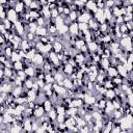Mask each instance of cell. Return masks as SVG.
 <instances>
[{
  "mask_svg": "<svg viewBox=\"0 0 133 133\" xmlns=\"http://www.w3.org/2000/svg\"><path fill=\"white\" fill-rule=\"evenodd\" d=\"M45 113H46V112H45V109H44L43 105L39 104V103H35V105H34V107H33V117H34V118H39V117H42Z\"/></svg>",
  "mask_w": 133,
  "mask_h": 133,
  "instance_id": "6da1fadb",
  "label": "cell"
},
{
  "mask_svg": "<svg viewBox=\"0 0 133 133\" xmlns=\"http://www.w3.org/2000/svg\"><path fill=\"white\" fill-rule=\"evenodd\" d=\"M52 88H53V90H54L59 97H61V98L66 97V88H65L64 86L58 85L56 82H54V83L52 84Z\"/></svg>",
  "mask_w": 133,
  "mask_h": 133,
  "instance_id": "7a4b0ae2",
  "label": "cell"
},
{
  "mask_svg": "<svg viewBox=\"0 0 133 133\" xmlns=\"http://www.w3.org/2000/svg\"><path fill=\"white\" fill-rule=\"evenodd\" d=\"M45 61V57H44V54L39 53V52H36L33 56V58L31 59V63L33 66L35 65H42Z\"/></svg>",
  "mask_w": 133,
  "mask_h": 133,
  "instance_id": "3957f363",
  "label": "cell"
},
{
  "mask_svg": "<svg viewBox=\"0 0 133 133\" xmlns=\"http://www.w3.org/2000/svg\"><path fill=\"white\" fill-rule=\"evenodd\" d=\"M14 29L16 30V32L19 35H21L22 37H24V35H25V29H24V26H23L22 22H20L19 20H17L14 23Z\"/></svg>",
  "mask_w": 133,
  "mask_h": 133,
  "instance_id": "277c9868",
  "label": "cell"
},
{
  "mask_svg": "<svg viewBox=\"0 0 133 133\" xmlns=\"http://www.w3.org/2000/svg\"><path fill=\"white\" fill-rule=\"evenodd\" d=\"M48 58L50 59V61L52 62V64H53L54 66H57V68H58V65L60 64V60L58 59L57 54H56L53 50H51V51L48 53Z\"/></svg>",
  "mask_w": 133,
  "mask_h": 133,
  "instance_id": "5b68a950",
  "label": "cell"
},
{
  "mask_svg": "<svg viewBox=\"0 0 133 133\" xmlns=\"http://www.w3.org/2000/svg\"><path fill=\"white\" fill-rule=\"evenodd\" d=\"M6 19L11 21L12 23H15L18 20V14L15 11L14 8H9V9L6 10Z\"/></svg>",
  "mask_w": 133,
  "mask_h": 133,
  "instance_id": "8992f818",
  "label": "cell"
},
{
  "mask_svg": "<svg viewBox=\"0 0 133 133\" xmlns=\"http://www.w3.org/2000/svg\"><path fill=\"white\" fill-rule=\"evenodd\" d=\"M34 34L37 36V37H41V36H47L48 35V29L46 26H37Z\"/></svg>",
  "mask_w": 133,
  "mask_h": 133,
  "instance_id": "52a82bcc",
  "label": "cell"
},
{
  "mask_svg": "<svg viewBox=\"0 0 133 133\" xmlns=\"http://www.w3.org/2000/svg\"><path fill=\"white\" fill-rule=\"evenodd\" d=\"M23 71L25 72V74H26V76H27L28 78H32V79L34 78V76H35V70H34V66H33L32 64L25 66V68L23 69Z\"/></svg>",
  "mask_w": 133,
  "mask_h": 133,
  "instance_id": "ba28073f",
  "label": "cell"
},
{
  "mask_svg": "<svg viewBox=\"0 0 133 133\" xmlns=\"http://www.w3.org/2000/svg\"><path fill=\"white\" fill-rule=\"evenodd\" d=\"M25 8H26V6H25V4H24V2H23L22 0L17 1V2L15 3L14 9H15V11H16L17 14H21V12H23V11L25 10Z\"/></svg>",
  "mask_w": 133,
  "mask_h": 133,
  "instance_id": "9c48e42d",
  "label": "cell"
},
{
  "mask_svg": "<svg viewBox=\"0 0 133 133\" xmlns=\"http://www.w3.org/2000/svg\"><path fill=\"white\" fill-rule=\"evenodd\" d=\"M69 32L72 35H77L79 32V28H78V22H72L69 25Z\"/></svg>",
  "mask_w": 133,
  "mask_h": 133,
  "instance_id": "30bf717a",
  "label": "cell"
},
{
  "mask_svg": "<svg viewBox=\"0 0 133 133\" xmlns=\"http://www.w3.org/2000/svg\"><path fill=\"white\" fill-rule=\"evenodd\" d=\"M90 18H92V15H91L90 12L86 11V12H83V14H81V15L78 16L77 22H84V23H87V21H88Z\"/></svg>",
  "mask_w": 133,
  "mask_h": 133,
  "instance_id": "8fae6325",
  "label": "cell"
},
{
  "mask_svg": "<svg viewBox=\"0 0 133 133\" xmlns=\"http://www.w3.org/2000/svg\"><path fill=\"white\" fill-rule=\"evenodd\" d=\"M64 125L66 126V128H68V130L69 131H71V129L74 127V126H76V121H75V118L73 117V116H68V117H65V119H64Z\"/></svg>",
  "mask_w": 133,
  "mask_h": 133,
  "instance_id": "7c38bea8",
  "label": "cell"
},
{
  "mask_svg": "<svg viewBox=\"0 0 133 133\" xmlns=\"http://www.w3.org/2000/svg\"><path fill=\"white\" fill-rule=\"evenodd\" d=\"M106 75H108V77H110V78H113V77L118 76V73H117L116 68H115L114 65L108 66L107 70H106Z\"/></svg>",
  "mask_w": 133,
  "mask_h": 133,
  "instance_id": "4fadbf2b",
  "label": "cell"
},
{
  "mask_svg": "<svg viewBox=\"0 0 133 133\" xmlns=\"http://www.w3.org/2000/svg\"><path fill=\"white\" fill-rule=\"evenodd\" d=\"M31 126H32V118H30V117L25 118L24 122H23V130L27 131V132H30V131H32Z\"/></svg>",
  "mask_w": 133,
  "mask_h": 133,
  "instance_id": "5bb4252c",
  "label": "cell"
},
{
  "mask_svg": "<svg viewBox=\"0 0 133 133\" xmlns=\"http://www.w3.org/2000/svg\"><path fill=\"white\" fill-rule=\"evenodd\" d=\"M52 47H53V51H54L55 53H59V52H61L62 49H63V44H62L59 39H56V41L52 44Z\"/></svg>",
  "mask_w": 133,
  "mask_h": 133,
  "instance_id": "9a60e30c",
  "label": "cell"
},
{
  "mask_svg": "<svg viewBox=\"0 0 133 133\" xmlns=\"http://www.w3.org/2000/svg\"><path fill=\"white\" fill-rule=\"evenodd\" d=\"M84 101L83 99H79V98H72V101H71V104H70V107H76V108H79L83 105Z\"/></svg>",
  "mask_w": 133,
  "mask_h": 133,
  "instance_id": "2e32d148",
  "label": "cell"
},
{
  "mask_svg": "<svg viewBox=\"0 0 133 133\" xmlns=\"http://www.w3.org/2000/svg\"><path fill=\"white\" fill-rule=\"evenodd\" d=\"M115 68H116L117 73H118L119 76H122L123 78H126V77H127V75H128V71L124 68V65H123L122 63H117V64L115 65Z\"/></svg>",
  "mask_w": 133,
  "mask_h": 133,
  "instance_id": "e0dca14e",
  "label": "cell"
},
{
  "mask_svg": "<svg viewBox=\"0 0 133 133\" xmlns=\"http://www.w3.org/2000/svg\"><path fill=\"white\" fill-rule=\"evenodd\" d=\"M42 105H43V107H44L46 113L49 112V111L54 107V105H53V103H52V101H51L50 99H46V100L42 103Z\"/></svg>",
  "mask_w": 133,
  "mask_h": 133,
  "instance_id": "ac0fdd59",
  "label": "cell"
},
{
  "mask_svg": "<svg viewBox=\"0 0 133 133\" xmlns=\"http://www.w3.org/2000/svg\"><path fill=\"white\" fill-rule=\"evenodd\" d=\"M86 45H87L88 51H89L90 53H94V52H96V51H97V49H98V47H99V45H98V43H97L96 41H91V42L87 43Z\"/></svg>",
  "mask_w": 133,
  "mask_h": 133,
  "instance_id": "d6986e66",
  "label": "cell"
},
{
  "mask_svg": "<svg viewBox=\"0 0 133 133\" xmlns=\"http://www.w3.org/2000/svg\"><path fill=\"white\" fill-rule=\"evenodd\" d=\"M56 116H57V112L54 109V107L49 112H47V117H48L49 122H55L56 121Z\"/></svg>",
  "mask_w": 133,
  "mask_h": 133,
  "instance_id": "ffe728a7",
  "label": "cell"
},
{
  "mask_svg": "<svg viewBox=\"0 0 133 133\" xmlns=\"http://www.w3.org/2000/svg\"><path fill=\"white\" fill-rule=\"evenodd\" d=\"M22 91H23L22 86H14L11 89V95L14 96V98H17V97L22 95Z\"/></svg>",
  "mask_w": 133,
  "mask_h": 133,
  "instance_id": "44dd1931",
  "label": "cell"
},
{
  "mask_svg": "<svg viewBox=\"0 0 133 133\" xmlns=\"http://www.w3.org/2000/svg\"><path fill=\"white\" fill-rule=\"evenodd\" d=\"M33 80L32 78H26L23 82V88H26V89H31L32 88V85H33Z\"/></svg>",
  "mask_w": 133,
  "mask_h": 133,
  "instance_id": "7402d4cb",
  "label": "cell"
},
{
  "mask_svg": "<svg viewBox=\"0 0 133 133\" xmlns=\"http://www.w3.org/2000/svg\"><path fill=\"white\" fill-rule=\"evenodd\" d=\"M103 12H104V17H105L106 21H110V20L113 19V16H112V14H111L110 8H108V7H104V8H103Z\"/></svg>",
  "mask_w": 133,
  "mask_h": 133,
  "instance_id": "603a6c76",
  "label": "cell"
},
{
  "mask_svg": "<svg viewBox=\"0 0 133 133\" xmlns=\"http://www.w3.org/2000/svg\"><path fill=\"white\" fill-rule=\"evenodd\" d=\"M56 28H57V31H58L59 35H65V33L69 32V26L65 25V24H63L59 27H56Z\"/></svg>",
  "mask_w": 133,
  "mask_h": 133,
  "instance_id": "cb8c5ba5",
  "label": "cell"
},
{
  "mask_svg": "<svg viewBox=\"0 0 133 133\" xmlns=\"http://www.w3.org/2000/svg\"><path fill=\"white\" fill-rule=\"evenodd\" d=\"M2 24L4 25V27H5V29L6 30H11L12 28H14V23L11 22V21H9L8 19H4L3 21H2Z\"/></svg>",
  "mask_w": 133,
  "mask_h": 133,
  "instance_id": "d4e9b609",
  "label": "cell"
},
{
  "mask_svg": "<svg viewBox=\"0 0 133 133\" xmlns=\"http://www.w3.org/2000/svg\"><path fill=\"white\" fill-rule=\"evenodd\" d=\"M63 86L66 88V89H69V88H74V85H73V82H72V80L68 77V78H63Z\"/></svg>",
  "mask_w": 133,
  "mask_h": 133,
  "instance_id": "484cf974",
  "label": "cell"
},
{
  "mask_svg": "<svg viewBox=\"0 0 133 133\" xmlns=\"http://www.w3.org/2000/svg\"><path fill=\"white\" fill-rule=\"evenodd\" d=\"M12 69H14V70H16V71L23 70V69H24V64H23L22 60H19V61H15V62H12Z\"/></svg>",
  "mask_w": 133,
  "mask_h": 133,
  "instance_id": "4316f807",
  "label": "cell"
},
{
  "mask_svg": "<svg viewBox=\"0 0 133 133\" xmlns=\"http://www.w3.org/2000/svg\"><path fill=\"white\" fill-rule=\"evenodd\" d=\"M104 96H105L106 99L112 100V99H114V97H115V92H114L113 88H110V89H107V90H106V92H105Z\"/></svg>",
  "mask_w": 133,
  "mask_h": 133,
  "instance_id": "83f0119b",
  "label": "cell"
},
{
  "mask_svg": "<svg viewBox=\"0 0 133 133\" xmlns=\"http://www.w3.org/2000/svg\"><path fill=\"white\" fill-rule=\"evenodd\" d=\"M86 43H85V41L83 39V38H77L76 41H75V44H74V47L77 49V50H79L83 45H85Z\"/></svg>",
  "mask_w": 133,
  "mask_h": 133,
  "instance_id": "f1b7e54d",
  "label": "cell"
},
{
  "mask_svg": "<svg viewBox=\"0 0 133 133\" xmlns=\"http://www.w3.org/2000/svg\"><path fill=\"white\" fill-rule=\"evenodd\" d=\"M53 77H54V80H55V82H58V81H62L63 80V78H64V75H63V73L62 72H59V71H57L54 75H53Z\"/></svg>",
  "mask_w": 133,
  "mask_h": 133,
  "instance_id": "f546056e",
  "label": "cell"
},
{
  "mask_svg": "<svg viewBox=\"0 0 133 133\" xmlns=\"http://www.w3.org/2000/svg\"><path fill=\"white\" fill-rule=\"evenodd\" d=\"M14 101L17 103V104H26L27 103V98L25 96H19L17 98L14 99Z\"/></svg>",
  "mask_w": 133,
  "mask_h": 133,
  "instance_id": "4dcf8cb0",
  "label": "cell"
},
{
  "mask_svg": "<svg viewBox=\"0 0 133 133\" xmlns=\"http://www.w3.org/2000/svg\"><path fill=\"white\" fill-rule=\"evenodd\" d=\"M9 59H10L12 62H15V61H19V60H22V57L19 55V53H18V52H16V51H12V53H11V56L9 57Z\"/></svg>",
  "mask_w": 133,
  "mask_h": 133,
  "instance_id": "1f68e13d",
  "label": "cell"
},
{
  "mask_svg": "<svg viewBox=\"0 0 133 133\" xmlns=\"http://www.w3.org/2000/svg\"><path fill=\"white\" fill-rule=\"evenodd\" d=\"M47 29H48V32H50V34H53V35H55L57 32V28H56L55 24H48Z\"/></svg>",
  "mask_w": 133,
  "mask_h": 133,
  "instance_id": "d6a6232c",
  "label": "cell"
},
{
  "mask_svg": "<svg viewBox=\"0 0 133 133\" xmlns=\"http://www.w3.org/2000/svg\"><path fill=\"white\" fill-rule=\"evenodd\" d=\"M12 51H14V50H12V48H11L10 46H6V47L3 49V53H4V54H5V55H6L8 58L11 56V53H12Z\"/></svg>",
  "mask_w": 133,
  "mask_h": 133,
  "instance_id": "836d02e7",
  "label": "cell"
},
{
  "mask_svg": "<svg viewBox=\"0 0 133 133\" xmlns=\"http://www.w3.org/2000/svg\"><path fill=\"white\" fill-rule=\"evenodd\" d=\"M35 22H36L37 26H46V22H47V20H46L44 17H39V18L36 19Z\"/></svg>",
  "mask_w": 133,
  "mask_h": 133,
  "instance_id": "e575fe53",
  "label": "cell"
},
{
  "mask_svg": "<svg viewBox=\"0 0 133 133\" xmlns=\"http://www.w3.org/2000/svg\"><path fill=\"white\" fill-rule=\"evenodd\" d=\"M78 28H79V31H84L88 29V25L87 23H84V22H78Z\"/></svg>",
  "mask_w": 133,
  "mask_h": 133,
  "instance_id": "d590c367",
  "label": "cell"
},
{
  "mask_svg": "<svg viewBox=\"0 0 133 133\" xmlns=\"http://www.w3.org/2000/svg\"><path fill=\"white\" fill-rule=\"evenodd\" d=\"M69 18H70V20L72 21V22H76L77 21V18H78V14L76 12V11H71L69 15Z\"/></svg>",
  "mask_w": 133,
  "mask_h": 133,
  "instance_id": "8d00e7d4",
  "label": "cell"
},
{
  "mask_svg": "<svg viewBox=\"0 0 133 133\" xmlns=\"http://www.w3.org/2000/svg\"><path fill=\"white\" fill-rule=\"evenodd\" d=\"M65 114H57V116H56V121L55 122H57V123H63L64 122V119H65Z\"/></svg>",
  "mask_w": 133,
  "mask_h": 133,
  "instance_id": "74e56055",
  "label": "cell"
},
{
  "mask_svg": "<svg viewBox=\"0 0 133 133\" xmlns=\"http://www.w3.org/2000/svg\"><path fill=\"white\" fill-rule=\"evenodd\" d=\"M123 20H124V22L132 21V12H127L125 16H123Z\"/></svg>",
  "mask_w": 133,
  "mask_h": 133,
  "instance_id": "f35d334b",
  "label": "cell"
},
{
  "mask_svg": "<svg viewBox=\"0 0 133 133\" xmlns=\"http://www.w3.org/2000/svg\"><path fill=\"white\" fill-rule=\"evenodd\" d=\"M114 6V0H105V7L111 8Z\"/></svg>",
  "mask_w": 133,
  "mask_h": 133,
  "instance_id": "ab89813d",
  "label": "cell"
},
{
  "mask_svg": "<svg viewBox=\"0 0 133 133\" xmlns=\"http://www.w3.org/2000/svg\"><path fill=\"white\" fill-rule=\"evenodd\" d=\"M119 31H121V33H126V32H128V28L126 27L125 23L119 24Z\"/></svg>",
  "mask_w": 133,
  "mask_h": 133,
  "instance_id": "60d3db41",
  "label": "cell"
},
{
  "mask_svg": "<svg viewBox=\"0 0 133 133\" xmlns=\"http://www.w3.org/2000/svg\"><path fill=\"white\" fill-rule=\"evenodd\" d=\"M58 16H59V14H58V11H57L56 8L51 9V18H52V19H56Z\"/></svg>",
  "mask_w": 133,
  "mask_h": 133,
  "instance_id": "b9f144b4",
  "label": "cell"
},
{
  "mask_svg": "<svg viewBox=\"0 0 133 133\" xmlns=\"http://www.w3.org/2000/svg\"><path fill=\"white\" fill-rule=\"evenodd\" d=\"M123 65H124V68H125L128 72H132V63H130V62H125V63H123Z\"/></svg>",
  "mask_w": 133,
  "mask_h": 133,
  "instance_id": "7bdbcfd3",
  "label": "cell"
},
{
  "mask_svg": "<svg viewBox=\"0 0 133 133\" xmlns=\"http://www.w3.org/2000/svg\"><path fill=\"white\" fill-rule=\"evenodd\" d=\"M126 27L128 28V30H133V22L132 21H127V22H124Z\"/></svg>",
  "mask_w": 133,
  "mask_h": 133,
  "instance_id": "ee69618b",
  "label": "cell"
},
{
  "mask_svg": "<svg viewBox=\"0 0 133 133\" xmlns=\"http://www.w3.org/2000/svg\"><path fill=\"white\" fill-rule=\"evenodd\" d=\"M82 117L84 118V121H85V122H87V121H89V119H91V118H92V117H91V113H90V112H86Z\"/></svg>",
  "mask_w": 133,
  "mask_h": 133,
  "instance_id": "f6af8a7d",
  "label": "cell"
},
{
  "mask_svg": "<svg viewBox=\"0 0 133 133\" xmlns=\"http://www.w3.org/2000/svg\"><path fill=\"white\" fill-rule=\"evenodd\" d=\"M4 19H6V11H1L0 12V21H3Z\"/></svg>",
  "mask_w": 133,
  "mask_h": 133,
  "instance_id": "bcb514c9",
  "label": "cell"
},
{
  "mask_svg": "<svg viewBox=\"0 0 133 133\" xmlns=\"http://www.w3.org/2000/svg\"><path fill=\"white\" fill-rule=\"evenodd\" d=\"M125 8H126V11H127V12H132V9H133L132 5H126Z\"/></svg>",
  "mask_w": 133,
  "mask_h": 133,
  "instance_id": "7dc6e473",
  "label": "cell"
},
{
  "mask_svg": "<svg viewBox=\"0 0 133 133\" xmlns=\"http://www.w3.org/2000/svg\"><path fill=\"white\" fill-rule=\"evenodd\" d=\"M23 2H24V4H25V6L26 7H28L29 5H30V3L32 2V0H22Z\"/></svg>",
  "mask_w": 133,
  "mask_h": 133,
  "instance_id": "c3c4849f",
  "label": "cell"
},
{
  "mask_svg": "<svg viewBox=\"0 0 133 133\" xmlns=\"http://www.w3.org/2000/svg\"><path fill=\"white\" fill-rule=\"evenodd\" d=\"M4 101H5V99L0 95V105H1V104H3V103H4Z\"/></svg>",
  "mask_w": 133,
  "mask_h": 133,
  "instance_id": "681fc988",
  "label": "cell"
},
{
  "mask_svg": "<svg viewBox=\"0 0 133 133\" xmlns=\"http://www.w3.org/2000/svg\"><path fill=\"white\" fill-rule=\"evenodd\" d=\"M77 1H79V2H81V3H82V4H85V3H86V1H87V0H77Z\"/></svg>",
  "mask_w": 133,
  "mask_h": 133,
  "instance_id": "f907efd6",
  "label": "cell"
},
{
  "mask_svg": "<svg viewBox=\"0 0 133 133\" xmlns=\"http://www.w3.org/2000/svg\"><path fill=\"white\" fill-rule=\"evenodd\" d=\"M48 3H53V2H56V0H47Z\"/></svg>",
  "mask_w": 133,
  "mask_h": 133,
  "instance_id": "816d5d0a",
  "label": "cell"
},
{
  "mask_svg": "<svg viewBox=\"0 0 133 133\" xmlns=\"http://www.w3.org/2000/svg\"><path fill=\"white\" fill-rule=\"evenodd\" d=\"M14 1H15V2H17V1H20V0H14Z\"/></svg>",
  "mask_w": 133,
  "mask_h": 133,
  "instance_id": "f5cc1de1",
  "label": "cell"
}]
</instances>
